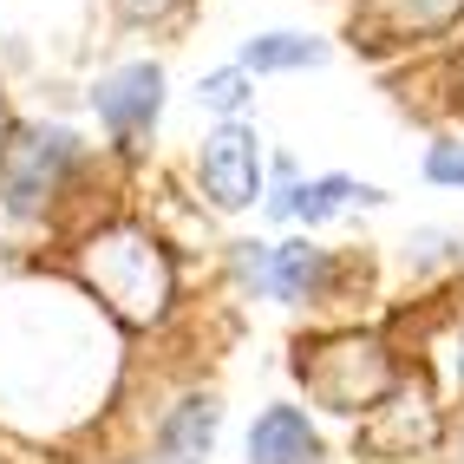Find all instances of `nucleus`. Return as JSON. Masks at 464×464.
I'll return each mask as SVG.
<instances>
[{"mask_svg": "<svg viewBox=\"0 0 464 464\" xmlns=\"http://www.w3.org/2000/svg\"><path fill=\"white\" fill-rule=\"evenodd\" d=\"M72 268H79V288L125 327H158L177 307V256L138 216L85 223L79 249H72Z\"/></svg>", "mask_w": 464, "mask_h": 464, "instance_id": "nucleus-1", "label": "nucleus"}, {"mask_svg": "<svg viewBox=\"0 0 464 464\" xmlns=\"http://www.w3.org/2000/svg\"><path fill=\"white\" fill-rule=\"evenodd\" d=\"M295 380L307 386L321 412H340V419H373L386 399L399 392V366L386 353L380 334H321V340H301L295 347Z\"/></svg>", "mask_w": 464, "mask_h": 464, "instance_id": "nucleus-2", "label": "nucleus"}, {"mask_svg": "<svg viewBox=\"0 0 464 464\" xmlns=\"http://www.w3.org/2000/svg\"><path fill=\"white\" fill-rule=\"evenodd\" d=\"M92 177V144L66 125H20L0 158V216L7 223H46L79 183Z\"/></svg>", "mask_w": 464, "mask_h": 464, "instance_id": "nucleus-3", "label": "nucleus"}, {"mask_svg": "<svg viewBox=\"0 0 464 464\" xmlns=\"http://www.w3.org/2000/svg\"><path fill=\"white\" fill-rule=\"evenodd\" d=\"M164 99H170V79H164L158 59H125V66L99 72L85 92V105H92V118H99V131L118 158H144V144L164 125Z\"/></svg>", "mask_w": 464, "mask_h": 464, "instance_id": "nucleus-4", "label": "nucleus"}, {"mask_svg": "<svg viewBox=\"0 0 464 464\" xmlns=\"http://www.w3.org/2000/svg\"><path fill=\"white\" fill-rule=\"evenodd\" d=\"M190 170H197V197L216 216H249L268 197V144H262V131L249 125V118L209 125Z\"/></svg>", "mask_w": 464, "mask_h": 464, "instance_id": "nucleus-5", "label": "nucleus"}, {"mask_svg": "<svg viewBox=\"0 0 464 464\" xmlns=\"http://www.w3.org/2000/svg\"><path fill=\"white\" fill-rule=\"evenodd\" d=\"M386 190L380 183H366L353 170H314V177H295V158H275L268 164V197H262V223H295L301 236L327 229L334 216L347 209H380Z\"/></svg>", "mask_w": 464, "mask_h": 464, "instance_id": "nucleus-6", "label": "nucleus"}, {"mask_svg": "<svg viewBox=\"0 0 464 464\" xmlns=\"http://www.w3.org/2000/svg\"><path fill=\"white\" fill-rule=\"evenodd\" d=\"M347 275H353V262L340 249H327V242L295 229V236L275 242V256H268V301L275 307H327V301H340Z\"/></svg>", "mask_w": 464, "mask_h": 464, "instance_id": "nucleus-7", "label": "nucleus"}, {"mask_svg": "<svg viewBox=\"0 0 464 464\" xmlns=\"http://www.w3.org/2000/svg\"><path fill=\"white\" fill-rule=\"evenodd\" d=\"M458 20H464V0H366V14H353V46L412 53V46L445 40Z\"/></svg>", "mask_w": 464, "mask_h": 464, "instance_id": "nucleus-8", "label": "nucleus"}, {"mask_svg": "<svg viewBox=\"0 0 464 464\" xmlns=\"http://www.w3.org/2000/svg\"><path fill=\"white\" fill-rule=\"evenodd\" d=\"M223 445V399L216 392H177L150 425V458L144 464H209Z\"/></svg>", "mask_w": 464, "mask_h": 464, "instance_id": "nucleus-9", "label": "nucleus"}, {"mask_svg": "<svg viewBox=\"0 0 464 464\" xmlns=\"http://www.w3.org/2000/svg\"><path fill=\"white\" fill-rule=\"evenodd\" d=\"M242 464H327V439L314 412L295 399H268L242 431Z\"/></svg>", "mask_w": 464, "mask_h": 464, "instance_id": "nucleus-10", "label": "nucleus"}, {"mask_svg": "<svg viewBox=\"0 0 464 464\" xmlns=\"http://www.w3.org/2000/svg\"><path fill=\"white\" fill-rule=\"evenodd\" d=\"M334 59V46L321 34H301V26H268L236 46V66L249 79H282V72H321Z\"/></svg>", "mask_w": 464, "mask_h": 464, "instance_id": "nucleus-11", "label": "nucleus"}, {"mask_svg": "<svg viewBox=\"0 0 464 464\" xmlns=\"http://www.w3.org/2000/svg\"><path fill=\"white\" fill-rule=\"evenodd\" d=\"M190 99H197V111L209 118V125H236V118L256 111V79L242 72L236 59H223V66H209V72L190 85Z\"/></svg>", "mask_w": 464, "mask_h": 464, "instance_id": "nucleus-12", "label": "nucleus"}, {"mask_svg": "<svg viewBox=\"0 0 464 464\" xmlns=\"http://www.w3.org/2000/svg\"><path fill=\"white\" fill-rule=\"evenodd\" d=\"M406 268L412 275H458L464 268V229H412L406 236Z\"/></svg>", "mask_w": 464, "mask_h": 464, "instance_id": "nucleus-13", "label": "nucleus"}, {"mask_svg": "<svg viewBox=\"0 0 464 464\" xmlns=\"http://www.w3.org/2000/svg\"><path fill=\"white\" fill-rule=\"evenodd\" d=\"M268 256H275L268 236H242V242H229V275H236V288L249 295V301H268Z\"/></svg>", "mask_w": 464, "mask_h": 464, "instance_id": "nucleus-14", "label": "nucleus"}, {"mask_svg": "<svg viewBox=\"0 0 464 464\" xmlns=\"http://www.w3.org/2000/svg\"><path fill=\"white\" fill-rule=\"evenodd\" d=\"M419 177L431 190H464V138H431L419 158Z\"/></svg>", "mask_w": 464, "mask_h": 464, "instance_id": "nucleus-15", "label": "nucleus"}, {"mask_svg": "<svg viewBox=\"0 0 464 464\" xmlns=\"http://www.w3.org/2000/svg\"><path fill=\"white\" fill-rule=\"evenodd\" d=\"M190 0H111V14L125 20V26H164V20H177Z\"/></svg>", "mask_w": 464, "mask_h": 464, "instance_id": "nucleus-16", "label": "nucleus"}, {"mask_svg": "<svg viewBox=\"0 0 464 464\" xmlns=\"http://www.w3.org/2000/svg\"><path fill=\"white\" fill-rule=\"evenodd\" d=\"M14 131H20V118L7 111V92H0V158H7V144H14Z\"/></svg>", "mask_w": 464, "mask_h": 464, "instance_id": "nucleus-17", "label": "nucleus"}, {"mask_svg": "<svg viewBox=\"0 0 464 464\" xmlns=\"http://www.w3.org/2000/svg\"><path fill=\"white\" fill-rule=\"evenodd\" d=\"M451 386H458V399H464V327H458V340H451Z\"/></svg>", "mask_w": 464, "mask_h": 464, "instance_id": "nucleus-18", "label": "nucleus"}, {"mask_svg": "<svg viewBox=\"0 0 464 464\" xmlns=\"http://www.w3.org/2000/svg\"><path fill=\"white\" fill-rule=\"evenodd\" d=\"M451 451H458V464H464V425H458V431H451Z\"/></svg>", "mask_w": 464, "mask_h": 464, "instance_id": "nucleus-19", "label": "nucleus"}, {"mask_svg": "<svg viewBox=\"0 0 464 464\" xmlns=\"http://www.w3.org/2000/svg\"><path fill=\"white\" fill-rule=\"evenodd\" d=\"M458 275H464V268H458Z\"/></svg>", "mask_w": 464, "mask_h": 464, "instance_id": "nucleus-20", "label": "nucleus"}]
</instances>
